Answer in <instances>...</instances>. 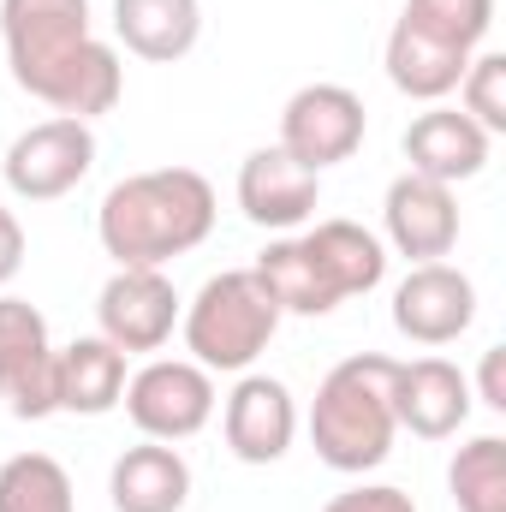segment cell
<instances>
[{
	"label": "cell",
	"mask_w": 506,
	"mask_h": 512,
	"mask_svg": "<svg viewBox=\"0 0 506 512\" xmlns=\"http://www.w3.org/2000/svg\"><path fill=\"white\" fill-rule=\"evenodd\" d=\"M0 42L12 84L66 120L114 114L126 96L120 54L96 36L90 0H0Z\"/></svg>",
	"instance_id": "obj_1"
},
{
	"label": "cell",
	"mask_w": 506,
	"mask_h": 512,
	"mask_svg": "<svg viewBox=\"0 0 506 512\" xmlns=\"http://www.w3.org/2000/svg\"><path fill=\"white\" fill-rule=\"evenodd\" d=\"M215 215V185L197 167H149L102 197L96 239L120 268H167L215 233Z\"/></svg>",
	"instance_id": "obj_2"
},
{
	"label": "cell",
	"mask_w": 506,
	"mask_h": 512,
	"mask_svg": "<svg viewBox=\"0 0 506 512\" xmlns=\"http://www.w3.org/2000/svg\"><path fill=\"white\" fill-rule=\"evenodd\" d=\"M393 370L399 358L381 352H352L340 358L310 399V447L328 471L364 477L393 453L399 417H393Z\"/></svg>",
	"instance_id": "obj_3"
},
{
	"label": "cell",
	"mask_w": 506,
	"mask_h": 512,
	"mask_svg": "<svg viewBox=\"0 0 506 512\" xmlns=\"http://www.w3.org/2000/svg\"><path fill=\"white\" fill-rule=\"evenodd\" d=\"M179 328H185L191 364H203L209 376H245L268 352L280 310L251 268H227V274L197 286V298L179 310Z\"/></svg>",
	"instance_id": "obj_4"
},
{
	"label": "cell",
	"mask_w": 506,
	"mask_h": 512,
	"mask_svg": "<svg viewBox=\"0 0 506 512\" xmlns=\"http://www.w3.org/2000/svg\"><path fill=\"white\" fill-rule=\"evenodd\" d=\"M126 417L137 423L143 441H191L209 429L215 417V376L191 358H149L143 370L126 376V393H120Z\"/></svg>",
	"instance_id": "obj_5"
},
{
	"label": "cell",
	"mask_w": 506,
	"mask_h": 512,
	"mask_svg": "<svg viewBox=\"0 0 506 512\" xmlns=\"http://www.w3.org/2000/svg\"><path fill=\"white\" fill-rule=\"evenodd\" d=\"M90 167H96V131H90V120H66V114L18 131L0 161L6 191L24 203H54L66 191H78L90 179Z\"/></svg>",
	"instance_id": "obj_6"
},
{
	"label": "cell",
	"mask_w": 506,
	"mask_h": 512,
	"mask_svg": "<svg viewBox=\"0 0 506 512\" xmlns=\"http://www.w3.org/2000/svg\"><path fill=\"white\" fill-rule=\"evenodd\" d=\"M364 131H370V114H364V96L346 90V84H304L286 96L280 108V149L304 167H340L364 149Z\"/></svg>",
	"instance_id": "obj_7"
},
{
	"label": "cell",
	"mask_w": 506,
	"mask_h": 512,
	"mask_svg": "<svg viewBox=\"0 0 506 512\" xmlns=\"http://www.w3.org/2000/svg\"><path fill=\"white\" fill-rule=\"evenodd\" d=\"M0 399L12 417H54V340L30 298L0 292Z\"/></svg>",
	"instance_id": "obj_8"
},
{
	"label": "cell",
	"mask_w": 506,
	"mask_h": 512,
	"mask_svg": "<svg viewBox=\"0 0 506 512\" xmlns=\"http://www.w3.org/2000/svg\"><path fill=\"white\" fill-rule=\"evenodd\" d=\"M179 310L185 298L173 292L167 268H114L102 298H96V322H102V340H114L120 352H161L179 328Z\"/></svg>",
	"instance_id": "obj_9"
},
{
	"label": "cell",
	"mask_w": 506,
	"mask_h": 512,
	"mask_svg": "<svg viewBox=\"0 0 506 512\" xmlns=\"http://www.w3.org/2000/svg\"><path fill=\"white\" fill-rule=\"evenodd\" d=\"M477 322V286L453 262H411L393 286V328L411 346H453Z\"/></svg>",
	"instance_id": "obj_10"
},
{
	"label": "cell",
	"mask_w": 506,
	"mask_h": 512,
	"mask_svg": "<svg viewBox=\"0 0 506 512\" xmlns=\"http://www.w3.org/2000/svg\"><path fill=\"white\" fill-rule=\"evenodd\" d=\"M221 435H227V453L239 465H280L298 441V399L280 376H256L245 370L239 387L227 393L221 405Z\"/></svg>",
	"instance_id": "obj_11"
},
{
	"label": "cell",
	"mask_w": 506,
	"mask_h": 512,
	"mask_svg": "<svg viewBox=\"0 0 506 512\" xmlns=\"http://www.w3.org/2000/svg\"><path fill=\"white\" fill-rule=\"evenodd\" d=\"M316 203H322V173L292 161L280 143H262L239 161V209L251 227L292 233L316 215Z\"/></svg>",
	"instance_id": "obj_12"
},
{
	"label": "cell",
	"mask_w": 506,
	"mask_h": 512,
	"mask_svg": "<svg viewBox=\"0 0 506 512\" xmlns=\"http://www.w3.org/2000/svg\"><path fill=\"white\" fill-rule=\"evenodd\" d=\"M381 227L399 256L411 262H441V256L459 245V197L453 185L441 179H423V173H399L381 197Z\"/></svg>",
	"instance_id": "obj_13"
},
{
	"label": "cell",
	"mask_w": 506,
	"mask_h": 512,
	"mask_svg": "<svg viewBox=\"0 0 506 512\" xmlns=\"http://www.w3.org/2000/svg\"><path fill=\"white\" fill-rule=\"evenodd\" d=\"M471 376L447 358H411L393 370V417L417 441H447L471 417Z\"/></svg>",
	"instance_id": "obj_14"
},
{
	"label": "cell",
	"mask_w": 506,
	"mask_h": 512,
	"mask_svg": "<svg viewBox=\"0 0 506 512\" xmlns=\"http://www.w3.org/2000/svg\"><path fill=\"white\" fill-rule=\"evenodd\" d=\"M489 131L477 126L465 108H447L435 102L429 114H417L405 126V173H423V179H441V185H465L489 167Z\"/></svg>",
	"instance_id": "obj_15"
},
{
	"label": "cell",
	"mask_w": 506,
	"mask_h": 512,
	"mask_svg": "<svg viewBox=\"0 0 506 512\" xmlns=\"http://www.w3.org/2000/svg\"><path fill=\"white\" fill-rule=\"evenodd\" d=\"M381 66H387V84L399 90V96H411V102H447L453 90H459V78H465V66H471V54L465 48H453V42H441V36H429V30H417L411 18H399L393 30H387V48H381Z\"/></svg>",
	"instance_id": "obj_16"
},
{
	"label": "cell",
	"mask_w": 506,
	"mask_h": 512,
	"mask_svg": "<svg viewBox=\"0 0 506 512\" xmlns=\"http://www.w3.org/2000/svg\"><path fill=\"white\" fill-rule=\"evenodd\" d=\"M114 512H185L191 501V465L173 441H137L108 471Z\"/></svg>",
	"instance_id": "obj_17"
},
{
	"label": "cell",
	"mask_w": 506,
	"mask_h": 512,
	"mask_svg": "<svg viewBox=\"0 0 506 512\" xmlns=\"http://www.w3.org/2000/svg\"><path fill=\"white\" fill-rule=\"evenodd\" d=\"M126 352L102 334H84L54 352V405L72 417H108L126 393Z\"/></svg>",
	"instance_id": "obj_18"
},
{
	"label": "cell",
	"mask_w": 506,
	"mask_h": 512,
	"mask_svg": "<svg viewBox=\"0 0 506 512\" xmlns=\"http://www.w3.org/2000/svg\"><path fill=\"white\" fill-rule=\"evenodd\" d=\"M114 36L137 60L173 66L203 36V0H114Z\"/></svg>",
	"instance_id": "obj_19"
},
{
	"label": "cell",
	"mask_w": 506,
	"mask_h": 512,
	"mask_svg": "<svg viewBox=\"0 0 506 512\" xmlns=\"http://www.w3.org/2000/svg\"><path fill=\"white\" fill-rule=\"evenodd\" d=\"M304 251L316 256V268H322V280L334 286L340 304L376 292L387 280V245L370 227H358V221H316L304 233Z\"/></svg>",
	"instance_id": "obj_20"
},
{
	"label": "cell",
	"mask_w": 506,
	"mask_h": 512,
	"mask_svg": "<svg viewBox=\"0 0 506 512\" xmlns=\"http://www.w3.org/2000/svg\"><path fill=\"white\" fill-rule=\"evenodd\" d=\"M251 274L268 286L280 316H328V310H340L334 286L322 280V268H316V256L304 251V239H286V233L268 239L262 256L251 262Z\"/></svg>",
	"instance_id": "obj_21"
},
{
	"label": "cell",
	"mask_w": 506,
	"mask_h": 512,
	"mask_svg": "<svg viewBox=\"0 0 506 512\" xmlns=\"http://www.w3.org/2000/svg\"><path fill=\"white\" fill-rule=\"evenodd\" d=\"M0 512H78L66 465L54 453H12L0 465Z\"/></svg>",
	"instance_id": "obj_22"
},
{
	"label": "cell",
	"mask_w": 506,
	"mask_h": 512,
	"mask_svg": "<svg viewBox=\"0 0 506 512\" xmlns=\"http://www.w3.org/2000/svg\"><path fill=\"white\" fill-rule=\"evenodd\" d=\"M447 489L459 512H506V441L501 435H471L453 465H447Z\"/></svg>",
	"instance_id": "obj_23"
},
{
	"label": "cell",
	"mask_w": 506,
	"mask_h": 512,
	"mask_svg": "<svg viewBox=\"0 0 506 512\" xmlns=\"http://www.w3.org/2000/svg\"><path fill=\"white\" fill-rule=\"evenodd\" d=\"M399 18H411L417 30H429V36L477 54L489 42V30H495V0H405Z\"/></svg>",
	"instance_id": "obj_24"
},
{
	"label": "cell",
	"mask_w": 506,
	"mask_h": 512,
	"mask_svg": "<svg viewBox=\"0 0 506 512\" xmlns=\"http://www.w3.org/2000/svg\"><path fill=\"white\" fill-rule=\"evenodd\" d=\"M459 108L489 137H506V54H495V48L471 54L465 78H459Z\"/></svg>",
	"instance_id": "obj_25"
},
{
	"label": "cell",
	"mask_w": 506,
	"mask_h": 512,
	"mask_svg": "<svg viewBox=\"0 0 506 512\" xmlns=\"http://www.w3.org/2000/svg\"><path fill=\"white\" fill-rule=\"evenodd\" d=\"M322 512H417V501L405 489H393V483H352V489H340Z\"/></svg>",
	"instance_id": "obj_26"
},
{
	"label": "cell",
	"mask_w": 506,
	"mask_h": 512,
	"mask_svg": "<svg viewBox=\"0 0 506 512\" xmlns=\"http://www.w3.org/2000/svg\"><path fill=\"white\" fill-rule=\"evenodd\" d=\"M471 399H483L489 411H506V346L483 352V370H477V393Z\"/></svg>",
	"instance_id": "obj_27"
},
{
	"label": "cell",
	"mask_w": 506,
	"mask_h": 512,
	"mask_svg": "<svg viewBox=\"0 0 506 512\" xmlns=\"http://www.w3.org/2000/svg\"><path fill=\"white\" fill-rule=\"evenodd\" d=\"M18 268H24V227H18V215L0 203V286H6Z\"/></svg>",
	"instance_id": "obj_28"
}]
</instances>
